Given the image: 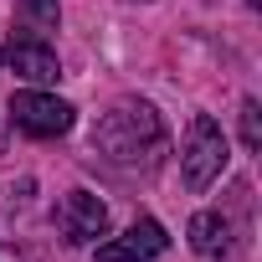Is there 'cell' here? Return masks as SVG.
<instances>
[{
	"label": "cell",
	"mask_w": 262,
	"mask_h": 262,
	"mask_svg": "<svg viewBox=\"0 0 262 262\" xmlns=\"http://www.w3.org/2000/svg\"><path fill=\"white\" fill-rule=\"evenodd\" d=\"M226 170V134L211 113H195L185 128V149H180V175L190 190H206L216 175Z\"/></svg>",
	"instance_id": "7a4b0ae2"
},
{
	"label": "cell",
	"mask_w": 262,
	"mask_h": 262,
	"mask_svg": "<svg viewBox=\"0 0 262 262\" xmlns=\"http://www.w3.org/2000/svg\"><path fill=\"white\" fill-rule=\"evenodd\" d=\"M242 144H247V149H257V144H262V123H257V98H247V103H242Z\"/></svg>",
	"instance_id": "ba28073f"
},
{
	"label": "cell",
	"mask_w": 262,
	"mask_h": 262,
	"mask_svg": "<svg viewBox=\"0 0 262 262\" xmlns=\"http://www.w3.org/2000/svg\"><path fill=\"white\" fill-rule=\"evenodd\" d=\"M190 247H195L201 257H221V252L231 247L226 216H221V211H195V216H190Z\"/></svg>",
	"instance_id": "52a82bcc"
},
{
	"label": "cell",
	"mask_w": 262,
	"mask_h": 262,
	"mask_svg": "<svg viewBox=\"0 0 262 262\" xmlns=\"http://www.w3.org/2000/svg\"><path fill=\"white\" fill-rule=\"evenodd\" d=\"M93 149L108 165H155L160 149H165V123L149 103H118L98 118Z\"/></svg>",
	"instance_id": "6da1fadb"
},
{
	"label": "cell",
	"mask_w": 262,
	"mask_h": 262,
	"mask_svg": "<svg viewBox=\"0 0 262 262\" xmlns=\"http://www.w3.org/2000/svg\"><path fill=\"white\" fill-rule=\"evenodd\" d=\"M11 123L36 134V139H57V134L72 128V103H62V98H52L41 88H21L11 98Z\"/></svg>",
	"instance_id": "3957f363"
},
{
	"label": "cell",
	"mask_w": 262,
	"mask_h": 262,
	"mask_svg": "<svg viewBox=\"0 0 262 262\" xmlns=\"http://www.w3.org/2000/svg\"><path fill=\"white\" fill-rule=\"evenodd\" d=\"M170 247V236H165V226L160 221H134L123 236H113V242H103L98 247V262H155L160 252Z\"/></svg>",
	"instance_id": "5b68a950"
},
{
	"label": "cell",
	"mask_w": 262,
	"mask_h": 262,
	"mask_svg": "<svg viewBox=\"0 0 262 262\" xmlns=\"http://www.w3.org/2000/svg\"><path fill=\"white\" fill-rule=\"evenodd\" d=\"M0 62H6L16 77H26V82H57V77H62L57 52H52L47 41H31V36H16L6 52H0Z\"/></svg>",
	"instance_id": "8992f818"
},
{
	"label": "cell",
	"mask_w": 262,
	"mask_h": 262,
	"mask_svg": "<svg viewBox=\"0 0 262 262\" xmlns=\"http://www.w3.org/2000/svg\"><path fill=\"white\" fill-rule=\"evenodd\" d=\"M21 6H26V16H31V21H41V26H52V31H57V21H62L57 0H21Z\"/></svg>",
	"instance_id": "9c48e42d"
},
{
	"label": "cell",
	"mask_w": 262,
	"mask_h": 262,
	"mask_svg": "<svg viewBox=\"0 0 262 262\" xmlns=\"http://www.w3.org/2000/svg\"><path fill=\"white\" fill-rule=\"evenodd\" d=\"M52 216H57V226L67 231V242H93V236L108 231V206H103L98 195H88V190H67Z\"/></svg>",
	"instance_id": "277c9868"
},
{
	"label": "cell",
	"mask_w": 262,
	"mask_h": 262,
	"mask_svg": "<svg viewBox=\"0 0 262 262\" xmlns=\"http://www.w3.org/2000/svg\"><path fill=\"white\" fill-rule=\"evenodd\" d=\"M0 262H21V252L16 247H0Z\"/></svg>",
	"instance_id": "30bf717a"
}]
</instances>
